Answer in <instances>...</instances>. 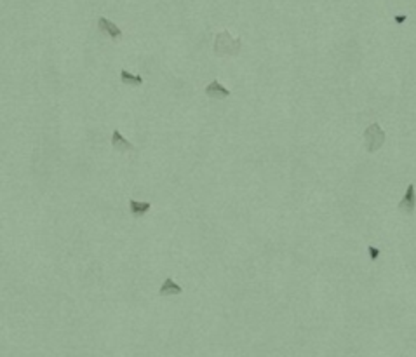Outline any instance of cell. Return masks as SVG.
Segmentation results:
<instances>
[{
    "label": "cell",
    "instance_id": "6da1fadb",
    "mask_svg": "<svg viewBox=\"0 0 416 357\" xmlns=\"http://www.w3.org/2000/svg\"><path fill=\"white\" fill-rule=\"evenodd\" d=\"M240 47V38H233L227 30L220 32L214 38V54L218 56H239Z\"/></svg>",
    "mask_w": 416,
    "mask_h": 357
},
{
    "label": "cell",
    "instance_id": "7a4b0ae2",
    "mask_svg": "<svg viewBox=\"0 0 416 357\" xmlns=\"http://www.w3.org/2000/svg\"><path fill=\"white\" fill-rule=\"evenodd\" d=\"M385 131L380 127L378 122H373L367 126V129L364 131V140H366V150L367 152H378V150L383 147L385 143Z\"/></svg>",
    "mask_w": 416,
    "mask_h": 357
},
{
    "label": "cell",
    "instance_id": "3957f363",
    "mask_svg": "<svg viewBox=\"0 0 416 357\" xmlns=\"http://www.w3.org/2000/svg\"><path fill=\"white\" fill-rule=\"evenodd\" d=\"M414 208H416V197H414V185H409L406 190V195L402 197L401 202H399L397 209L401 211V213L407 214V216H411V214L414 213Z\"/></svg>",
    "mask_w": 416,
    "mask_h": 357
},
{
    "label": "cell",
    "instance_id": "277c9868",
    "mask_svg": "<svg viewBox=\"0 0 416 357\" xmlns=\"http://www.w3.org/2000/svg\"><path fill=\"white\" fill-rule=\"evenodd\" d=\"M98 28L101 33H105L112 38V40H117L119 37H122V30H120L114 21L106 19V18H99L98 19Z\"/></svg>",
    "mask_w": 416,
    "mask_h": 357
},
{
    "label": "cell",
    "instance_id": "5b68a950",
    "mask_svg": "<svg viewBox=\"0 0 416 357\" xmlns=\"http://www.w3.org/2000/svg\"><path fill=\"white\" fill-rule=\"evenodd\" d=\"M206 94L209 98H213V100H225V98L230 96V91H228L227 87H223L218 80H213V82L206 87Z\"/></svg>",
    "mask_w": 416,
    "mask_h": 357
},
{
    "label": "cell",
    "instance_id": "8992f818",
    "mask_svg": "<svg viewBox=\"0 0 416 357\" xmlns=\"http://www.w3.org/2000/svg\"><path fill=\"white\" fill-rule=\"evenodd\" d=\"M112 147H114L115 152H133L134 147L131 143H129L125 138L120 135V131H114V135H112Z\"/></svg>",
    "mask_w": 416,
    "mask_h": 357
},
{
    "label": "cell",
    "instance_id": "52a82bcc",
    "mask_svg": "<svg viewBox=\"0 0 416 357\" xmlns=\"http://www.w3.org/2000/svg\"><path fill=\"white\" fill-rule=\"evenodd\" d=\"M181 293H183V287H181L180 284H176L171 277H166V281L162 282V286H160L159 289L160 296H171V295H181Z\"/></svg>",
    "mask_w": 416,
    "mask_h": 357
},
{
    "label": "cell",
    "instance_id": "ba28073f",
    "mask_svg": "<svg viewBox=\"0 0 416 357\" xmlns=\"http://www.w3.org/2000/svg\"><path fill=\"white\" fill-rule=\"evenodd\" d=\"M151 204L150 202H140V200H129V209H131V214L134 218H143L146 213L150 211Z\"/></svg>",
    "mask_w": 416,
    "mask_h": 357
},
{
    "label": "cell",
    "instance_id": "9c48e42d",
    "mask_svg": "<svg viewBox=\"0 0 416 357\" xmlns=\"http://www.w3.org/2000/svg\"><path fill=\"white\" fill-rule=\"evenodd\" d=\"M120 80H122V84H127V85H141L143 84V79L140 75H133V74H129L127 70L120 72Z\"/></svg>",
    "mask_w": 416,
    "mask_h": 357
},
{
    "label": "cell",
    "instance_id": "30bf717a",
    "mask_svg": "<svg viewBox=\"0 0 416 357\" xmlns=\"http://www.w3.org/2000/svg\"><path fill=\"white\" fill-rule=\"evenodd\" d=\"M367 251H369L371 261H378V258H380V255H381L380 248H376V246H367Z\"/></svg>",
    "mask_w": 416,
    "mask_h": 357
},
{
    "label": "cell",
    "instance_id": "8fae6325",
    "mask_svg": "<svg viewBox=\"0 0 416 357\" xmlns=\"http://www.w3.org/2000/svg\"><path fill=\"white\" fill-rule=\"evenodd\" d=\"M404 21H406V16H396V23L401 25V23H404Z\"/></svg>",
    "mask_w": 416,
    "mask_h": 357
}]
</instances>
